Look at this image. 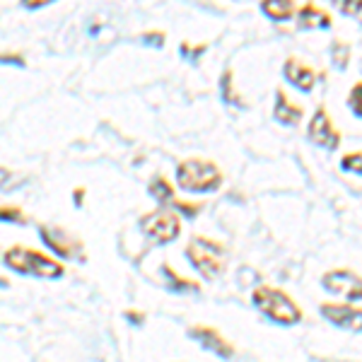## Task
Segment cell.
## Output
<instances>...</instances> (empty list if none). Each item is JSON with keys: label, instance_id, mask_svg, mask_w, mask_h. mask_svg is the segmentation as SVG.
<instances>
[{"label": "cell", "instance_id": "obj_1", "mask_svg": "<svg viewBox=\"0 0 362 362\" xmlns=\"http://www.w3.org/2000/svg\"><path fill=\"white\" fill-rule=\"evenodd\" d=\"M5 266L13 268L20 276H37V278H61L63 266L58 261L49 259V256L39 254L34 249H25V247H13L5 251L3 256Z\"/></svg>", "mask_w": 362, "mask_h": 362}, {"label": "cell", "instance_id": "obj_6", "mask_svg": "<svg viewBox=\"0 0 362 362\" xmlns=\"http://www.w3.org/2000/svg\"><path fill=\"white\" fill-rule=\"evenodd\" d=\"M324 290H329L331 295L346 297V300H362V278L355 276L353 271H329L321 278Z\"/></svg>", "mask_w": 362, "mask_h": 362}, {"label": "cell", "instance_id": "obj_22", "mask_svg": "<svg viewBox=\"0 0 362 362\" xmlns=\"http://www.w3.org/2000/svg\"><path fill=\"white\" fill-rule=\"evenodd\" d=\"M338 10H341L343 15H358L362 13V0H346V3L338 5Z\"/></svg>", "mask_w": 362, "mask_h": 362}, {"label": "cell", "instance_id": "obj_18", "mask_svg": "<svg viewBox=\"0 0 362 362\" xmlns=\"http://www.w3.org/2000/svg\"><path fill=\"white\" fill-rule=\"evenodd\" d=\"M162 271H165V276L169 280V290H174V293H181V290H194V293H198V283H191V280L179 278L169 266H162Z\"/></svg>", "mask_w": 362, "mask_h": 362}, {"label": "cell", "instance_id": "obj_24", "mask_svg": "<svg viewBox=\"0 0 362 362\" xmlns=\"http://www.w3.org/2000/svg\"><path fill=\"white\" fill-rule=\"evenodd\" d=\"M177 206H179L181 210H184V213L189 215V218H196L198 210H201V203H181V201H179Z\"/></svg>", "mask_w": 362, "mask_h": 362}, {"label": "cell", "instance_id": "obj_14", "mask_svg": "<svg viewBox=\"0 0 362 362\" xmlns=\"http://www.w3.org/2000/svg\"><path fill=\"white\" fill-rule=\"evenodd\" d=\"M261 13L266 17H271V20H288V17H293L295 13H300L297 10V3L295 0H266V3H261Z\"/></svg>", "mask_w": 362, "mask_h": 362}, {"label": "cell", "instance_id": "obj_4", "mask_svg": "<svg viewBox=\"0 0 362 362\" xmlns=\"http://www.w3.org/2000/svg\"><path fill=\"white\" fill-rule=\"evenodd\" d=\"M186 256L208 280L218 278L225 271V249L208 237H194L186 247Z\"/></svg>", "mask_w": 362, "mask_h": 362}, {"label": "cell", "instance_id": "obj_21", "mask_svg": "<svg viewBox=\"0 0 362 362\" xmlns=\"http://www.w3.org/2000/svg\"><path fill=\"white\" fill-rule=\"evenodd\" d=\"M179 51H181V56H186L189 61H196L198 56L206 51V44H201V46H189V44H181L179 46Z\"/></svg>", "mask_w": 362, "mask_h": 362}, {"label": "cell", "instance_id": "obj_8", "mask_svg": "<svg viewBox=\"0 0 362 362\" xmlns=\"http://www.w3.org/2000/svg\"><path fill=\"white\" fill-rule=\"evenodd\" d=\"M307 133L312 143H317L326 150H338V145H341V133L334 128V121H331V116L326 114L324 107H319L317 112H314V119L309 121Z\"/></svg>", "mask_w": 362, "mask_h": 362}, {"label": "cell", "instance_id": "obj_12", "mask_svg": "<svg viewBox=\"0 0 362 362\" xmlns=\"http://www.w3.org/2000/svg\"><path fill=\"white\" fill-rule=\"evenodd\" d=\"M273 116H276V121L285 126H295L300 124V119L305 116V109L302 107H295V104H290V99L285 97V92H276V109H273Z\"/></svg>", "mask_w": 362, "mask_h": 362}, {"label": "cell", "instance_id": "obj_10", "mask_svg": "<svg viewBox=\"0 0 362 362\" xmlns=\"http://www.w3.org/2000/svg\"><path fill=\"white\" fill-rule=\"evenodd\" d=\"M283 75L290 85L297 87V90H302V92H312V87L317 85V80H319V75L314 73L312 68H307L305 63L297 61V58H288V61H285Z\"/></svg>", "mask_w": 362, "mask_h": 362}, {"label": "cell", "instance_id": "obj_25", "mask_svg": "<svg viewBox=\"0 0 362 362\" xmlns=\"http://www.w3.org/2000/svg\"><path fill=\"white\" fill-rule=\"evenodd\" d=\"M143 42H145V44H153V46H162V44H165V34H162V32L145 34Z\"/></svg>", "mask_w": 362, "mask_h": 362}, {"label": "cell", "instance_id": "obj_7", "mask_svg": "<svg viewBox=\"0 0 362 362\" xmlns=\"http://www.w3.org/2000/svg\"><path fill=\"white\" fill-rule=\"evenodd\" d=\"M39 235H42V242L49 247L54 254H61L66 259H83V244L80 239H75L73 235L68 232L58 230V227H49V225H42L39 227Z\"/></svg>", "mask_w": 362, "mask_h": 362}, {"label": "cell", "instance_id": "obj_26", "mask_svg": "<svg viewBox=\"0 0 362 362\" xmlns=\"http://www.w3.org/2000/svg\"><path fill=\"white\" fill-rule=\"evenodd\" d=\"M22 5H25V8H42V5H46V0H32V3L27 0V3H22Z\"/></svg>", "mask_w": 362, "mask_h": 362}, {"label": "cell", "instance_id": "obj_15", "mask_svg": "<svg viewBox=\"0 0 362 362\" xmlns=\"http://www.w3.org/2000/svg\"><path fill=\"white\" fill-rule=\"evenodd\" d=\"M220 90H223V99L232 107H244L242 95H237L235 90V80H232V70H225V75L220 78Z\"/></svg>", "mask_w": 362, "mask_h": 362}, {"label": "cell", "instance_id": "obj_23", "mask_svg": "<svg viewBox=\"0 0 362 362\" xmlns=\"http://www.w3.org/2000/svg\"><path fill=\"white\" fill-rule=\"evenodd\" d=\"M3 220H15V223H22V213L17 208H8V206H3Z\"/></svg>", "mask_w": 362, "mask_h": 362}, {"label": "cell", "instance_id": "obj_3", "mask_svg": "<svg viewBox=\"0 0 362 362\" xmlns=\"http://www.w3.org/2000/svg\"><path fill=\"white\" fill-rule=\"evenodd\" d=\"M251 300H254V305L259 307L268 319L276 321V324L293 326V324H297V321L302 319V309L297 307L295 302L283 293V290L261 285V288L254 290Z\"/></svg>", "mask_w": 362, "mask_h": 362}, {"label": "cell", "instance_id": "obj_19", "mask_svg": "<svg viewBox=\"0 0 362 362\" xmlns=\"http://www.w3.org/2000/svg\"><path fill=\"white\" fill-rule=\"evenodd\" d=\"M341 169L343 172H353V174H360L362 177V153H350L341 160Z\"/></svg>", "mask_w": 362, "mask_h": 362}, {"label": "cell", "instance_id": "obj_13", "mask_svg": "<svg viewBox=\"0 0 362 362\" xmlns=\"http://www.w3.org/2000/svg\"><path fill=\"white\" fill-rule=\"evenodd\" d=\"M297 27L300 29H329L331 27V15L324 13V10H319L317 5L307 3L305 8L297 13Z\"/></svg>", "mask_w": 362, "mask_h": 362}, {"label": "cell", "instance_id": "obj_27", "mask_svg": "<svg viewBox=\"0 0 362 362\" xmlns=\"http://www.w3.org/2000/svg\"><path fill=\"white\" fill-rule=\"evenodd\" d=\"M75 203H78V206H80V203H83V189L75 191Z\"/></svg>", "mask_w": 362, "mask_h": 362}, {"label": "cell", "instance_id": "obj_17", "mask_svg": "<svg viewBox=\"0 0 362 362\" xmlns=\"http://www.w3.org/2000/svg\"><path fill=\"white\" fill-rule=\"evenodd\" d=\"M331 58H334V66L338 70H346L348 61H350V46H348V42H343V39H336V42L331 44Z\"/></svg>", "mask_w": 362, "mask_h": 362}, {"label": "cell", "instance_id": "obj_28", "mask_svg": "<svg viewBox=\"0 0 362 362\" xmlns=\"http://www.w3.org/2000/svg\"><path fill=\"white\" fill-rule=\"evenodd\" d=\"M128 319L136 321V324H140V321H143V317H138V314H131V312H128Z\"/></svg>", "mask_w": 362, "mask_h": 362}, {"label": "cell", "instance_id": "obj_20", "mask_svg": "<svg viewBox=\"0 0 362 362\" xmlns=\"http://www.w3.org/2000/svg\"><path fill=\"white\" fill-rule=\"evenodd\" d=\"M348 107L355 116L362 119V83L353 85V90H350V95H348Z\"/></svg>", "mask_w": 362, "mask_h": 362}, {"label": "cell", "instance_id": "obj_9", "mask_svg": "<svg viewBox=\"0 0 362 362\" xmlns=\"http://www.w3.org/2000/svg\"><path fill=\"white\" fill-rule=\"evenodd\" d=\"M321 314L338 329L362 331V309H353L346 305H321Z\"/></svg>", "mask_w": 362, "mask_h": 362}, {"label": "cell", "instance_id": "obj_5", "mask_svg": "<svg viewBox=\"0 0 362 362\" xmlns=\"http://www.w3.org/2000/svg\"><path fill=\"white\" fill-rule=\"evenodd\" d=\"M140 227H143V232L153 239L155 244H169L179 237L181 223L177 215L169 213V210H155V213L145 215V218L140 220Z\"/></svg>", "mask_w": 362, "mask_h": 362}, {"label": "cell", "instance_id": "obj_16", "mask_svg": "<svg viewBox=\"0 0 362 362\" xmlns=\"http://www.w3.org/2000/svg\"><path fill=\"white\" fill-rule=\"evenodd\" d=\"M148 191H150V196L157 198L160 203L172 201V196H174V191H172V186H169V181L165 177H160V174H155V177H153V181H150V186H148Z\"/></svg>", "mask_w": 362, "mask_h": 362}, {"label": "cell", "instance_id": "obj_11", "mask_svg": "<svg viewBox=\"0 0 362 362\" xmlns=\"http://www.w3.org/2000/svg\"><path fill=\"white\" fill-rule=\"evenodd\" d=\"M189 334H191V338H196L203 348L215 355H220V358H232V355H235V350H232L230 343H227L218 331L208 329V326H191Z\"/></svg>", "mask_w": 362, "mask_h": 362}, {"label": "cell", "instance_id": "obj_2", "mask_svg": "<svg viewBox=\"0 0 362 362\" xmlns=\"http://www.w3.org/2000/svg\"><path fill=\"white\" fill-rule=\"evenodd\" d=\"M177 184L184 191L194 194H208V191L220 189L223 184V172L206 160H184L177 167Z\"/></svg>", "mask_w": 362, "mask_h": 362}]
</instances>
